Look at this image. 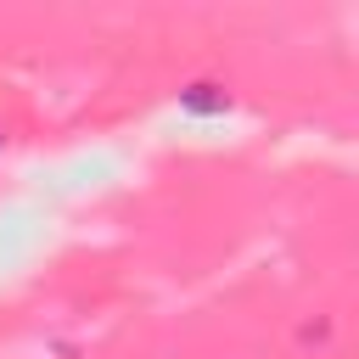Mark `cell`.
<instances>
[{
    "instance_id": "7a4b0ae2",
    "label": "cell",
    "mask_w": 359,
    "mask_h": 359,
    "mask_svg": "<svg viewBox=\"0 0 359 359\" xmlns=\"http://www.w3.org/2000/svg\"><path fill=\"white\" fill-rule=\"evenodd\" d=\"M292 348L297 353H331L337 348V314H303L297 320V331H292Z\"/></svg>"
},
{
    "instance_id": "3957f363",
    "label": "cell",
    "mask_w": 359,
    "mask_h": 359,
    "mask_svg": "<svg viewBox=\"0 0 359 359\" xmlns=\"http://www.w3.org/2000/svg\"><path fill=\"white\" fill-rule=\"evenodd\" d=\"M0 146H6V135H0Z\"/></svg>"
},
{
    "instance_id": "6da1fadb",
    "label": "cell",
    "mask_w": 359,
    "mask_h": 359,
    "mask_svg": "<svg viewBox=\"0 0 359 359\" xmlns=\"http://www.w3.org/2000/svg\"><path fill=\"white\" fill-rule=\"evenodd\" d=\"M180 112L185 118H202V123H213V118H230L236 112V95H230V84H219V79H191V84H180Z\"/></svg>"
}]
</instances>
